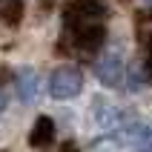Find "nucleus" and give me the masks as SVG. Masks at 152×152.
<instances>
[{"instance_id":"6","label":"nucleus","mask_w":152,"mask_h":152,"mask_svg":"<svg viewBox=\"0 0 152 152\" xmlns=\"http://www.w3.org/2000/svg\"><path fill=\"white\" fill-rule=\"evenodd\" d=\"M37 72H34L32 66H26V69H20L17 72V80H15V86H17V95H20V101H26V103H32L34 98H37Z\"/></svg>"},{"instance_id":"7","label":"nucleus","mask_w":152,"mask_h":152,"mask_svg":"<svg viewBox=\"0 0 152 152\" xmlns=\"http://www.w3.org/2000/svg\"><path fill=\"white\" fill-rule=\"evenodd\" d=\"M135 32H138V43L144 49H152V9H146L135 17Z\"/></svg>"},{"instance_id":"8","label":"nucleus","mask_w":152,"mask_h":152,"mask_svg":"<svg viewBox=\"0 0 152 152\" xmlns=\"http://www.w3.org/2000/svg\"><path fill=\"white\" fill-rule=\"evenodd\" d=\"M146 77L152 80V49H146Z\"/></svg>"},{"instance_id":"3","label":"nucleus","mask_w":152,"mask_h":152,"mask_svg":"<svg viewBox=\"0 0 152 152\" xmlns=\"http://www.w3.org/2000/svg\"><path fill=\"white\" fill-rule=\"evenodd\" d=\"M95 69H98V80L103 86H109V89H115V86H121L126 80V66H124L121 52H106Z\"/></svg>"},{"instance_id":"5","label":"nucleus","mask_w":152,"mask_h":152,"mask_svg":"<svg viewBox=\"0 0 152 152\" xmlns=\"http://www.w3.org/2000/svg\"><path fill=\"white\" fill-rule=\"evenodd\" d=\"M29 144H32L34 149H49V146L55 144V121H52L49 115H40V118L34 121L32 132H29Z\"/></svg>"},{"instance_id":"1","label":"nucleus","mask_w":152,"mask_h":152,"mask_svg":"<svg viewBox=\"0 0 152 152\" xmlns=\"http://www.w3.org/2000/svg\"><path fill=\"white\" fill-rule=\"evenodd\" d=\"M106 17H109L106 0H72L63 12L60 49L80 58L98 55V49L106 40Z\"/></svg>"},{"instance_id":"10","label":"nucleus","mask_w":152,"mask_h":152,"mask_svg":"<svg viewBox=\"0 0 152 152\" xmlns=\"http://www.w3.org/2000/svg\"><path fill=\"white\" fill-rule=\"evenodd\" d=\"M146 3H149V6H152V0H146Z\"/></svg>"},{"instance_id":"9","label":"nucleus","mask_w":152,"mask_h":152,"mask_svg":"<svg viewBox=\"0 0 152 152\" xmlns=\"http://www.w3.org/2000/svg\"><path fill=\"white\" fill-rule=\"evenodd\" d=\"M3 106H6V101H3V95H0V112H3Z\"/></svg>"},{"instance_id":"4","label":"nucleus","mask_w":152,"mask_h":152,"mask_svg":"<svg viewBox=\"0 0 152 152\" xmlns=\"http://www.w3.org/2000/svg\"><path fill=\"white\" fill-rule=\"evenodd\" d=\"M92 118H95V124L101 129H106V132H118V129H124L126 124H132V121H126V112L121 109V106L106 103V101H98L92 106Z\"/></svg>"},{"instance_id":"2","label":"nucleus","mask_w":152,"mask_h":152,"mask_svg":"<svg viewBox=\"0 0 152 152\" xmlns=\"http://www.w3.org/2000/svg\"><path fill=\"white\" fill-rule=\"evenodd\" d=\"M83 89V72L77 66H58L49 77V95L55 101H69L77 98Z\"/></svg>"},{"instance_id":"11","label":"nucleus","mask_w":152,"mask_h":152,"mask_svg":"<svg viewBox=\"0 0 152 152\" xmlns=\"http://www.w3.org/2000/svg\"><path fill=\"white\" fill-rule=\"evenodd\" d=\"M0 6H3V0H0Z\"/></svg>"}]
</instances>
